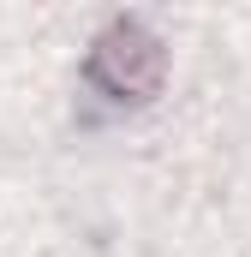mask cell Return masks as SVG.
<instances>
[{
    "label": "cell",
    "instance_id": "1",
    "mask_svg": "<svg viewBox=\"0 0 251 257\" xmlns=\"http://www.w3.org/2000/svg\"><path fill=\"white\" fill-rule=\"evenodd\" d=\"M90 72H96V84H108L114 96H150V90L162 84V42H156L150 30H138V24H114V30L96 42Z\"/></svg>",
    "mask_w": 251,
    "mask_h": 257
}]
</instances>
